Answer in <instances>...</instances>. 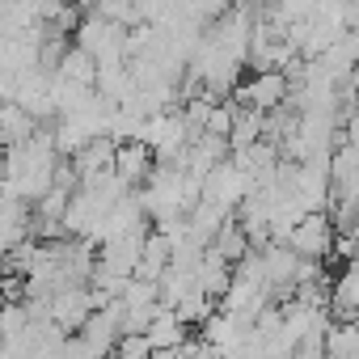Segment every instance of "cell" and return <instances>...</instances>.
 Masks as SVG:
<instances>
[{
  "mask_svg": "<svg viewBox=\"0 0 359 359\" xmlns=\"http://www.w3.org/2000/svg\"><path fill=\"white\" fill-rule=\"evenodd\" d=\"M287 93H292L287 72H254L250 81L237 85V106L258 110V114H271V110L287 106Z\"/></svg>",
  "mask_w": 359,
  "mask_h": 359,
  "instance_id": "obj_4",
  "label": "cell"
},
{
  "mask_svg": "<svg viewBox=\"0 0 359 359\" xmlns=\"http://www.w3.org/2000/svg\"><path fill=\"white\" fill-rule=\"evenodd\" d=\"M334 241H338V229H334L330 212H309V216L292 229V237H287L292 254L304 258V262H325V258H334Z\"/></svg>",
  "mask_w": 359,
  "mask_h": 359,
  "instance_id": "obj_3",
  "label": "cell"
},
{
  "mask_svg": "<svg viewBox=\"0 0 359 359\" xmlns=\"http://www.w3.org/2000/svg\"><path fill=\"white\" fill-rule=\"evenodd\" d=\"M34 131H39V123H34L18 102H0V152L26 144Z\"/></svg>",
  "mask_w": 359,
  "mask_h": 359,
  "instance_id": "obj_8",
  "label": "cell"
},
{
  "mask_svg": "<svg viewBox=\"0 0 359 359\" xmlns=\"http://www.w3.org/2000/svg\"><path fill=\"white\" fill-rule=\"evenodd\" d=\"M233 118H237V102H216V106H212V114H208L203 135H220V140H229Z\"/></svg>",
  "mask_w": 359,
  "mask_h": 359,
  "instance_id": "obj_14",
  "label": "cell"
},
{
  "mask_svg": "<svg viewBox=\"0 0 359 359\" xmlns=\"http://www.w3.org/2000/svg\"><path fill=\"white\" fill-rule=\"evenodd\" d=\"M351 321H355V325H359V313H355V317H351Z\"/></svg>",
  "mask_w": 359,
  "mask_h": 359,
  "instance_id": "obj_16",
  "label": "cell"
},
{
  "mask_svg": "<svg viewBox=\"0 0 359 359\" xmlns=\"http://www.w3.org/2000/svg\"><path fill=\"white\" fill-rule=\"evenodd\" d=\"M144 334H148V342H152V355H156V351H182V346H187V325L173 317V309H161Z\"/></svg>",
  "mask_w": 359,
  "mask_h": 359,
  "instance_id": "obj_10",
  "label": "cell"
},
{
  "mask_svg": "<svg viewBox=\"0 0 359 359\" xmlns=\"http://www.w3.org/2000/svg\"><path fill=\"white\" fill-rule=\"evenodd\" d=\"M152 359H156V355H152Z\"/></svg>",
  "mask_w": 359,
  "mask_h": 359,
  "instance_id": "obj_17",
  "label": "cell"
},
{
  "mask_svg": "<svg viewBox=\"0 0 359 359\" xmlns=\"http://www.w3.org/2000/svg\"><path fill=\"white\" fill-rule=\"evenodd\" d=\"M97 304H93V292H89V283H76V287H60L55 296H47V317L64 330V334H76L85 321H89V313H93Z\"/></svg>",
  "mask_w": 359,
  "mask_h": 359,
  "instance_id": "obj_5",
  "label": "cell"
},
{
  "mask_svg": "<svg viewBox=\"0 0 359 359\" xmlns=\"http://www.w3.org/2000/svg\"><path fill=\"white\" fill-rule=\"evenodd\" d=\"M195 283H199V292L203 296H212L216 304L224 300V292H229V283H233V262H224L216 250H208L203 254V262L195 266Z\"/></svg>",
  "mask_w": 359,
  "mask_h": 359,
  "instance_id": "obj_7",
  "label": "cell"
},
{
  "mask_svg": "<svg viewBox=\"0 0 359 359\" xmlns=\"http://www.w3.org/2000/svg\"><path fill=\"white\" fill-rule=\"evenodd\" d=\"M55 76H60V81H68V85H81V89H97V60L72 43V47L64 51V60H60Z\"/></svg>",
  "mask_w": 359,
  "mask_h": 359,
  "instance_id": "obj_9",
  "label": "cell"
},
{
  "mask_svg": "<svg viewBox=\"0 0 359 359\" xmlns=\"http://www.w3.org/2000/svg\"><path fill=\"white\" fill-rule=\"evenodd\" d=\"M325 359H359V325L334 321L325 330Z\"/></svg>",
  "mask_w": 359,
  "mask_h": 359,
  "instance_id": "obj_12",
  "label": "cell"
},
{
  "mask_svg": "<svg viewBox=\"0 0 359 359\" xmlns=\"http://www.w3.org/2000/svg\"><path fill=\"white\" fill-rule=\"evenodd\" d=\"M110 359H152V342H148V334H123Z\"/></svg>",
  "mask_w": 359,
  "mask_h": 359,
  "instance_id": "obj_15",
  "label": "cell"
},
{
  "mask_svg": "<svg viewBox=\"0 0 359 359\" xmlns=\"http://www.w3.org/2000/svg\"><path fill=\"white\" fill-rule=\"evenodd\" d=\"M152 169H156V156H152L148 144H140V140L118 144V152H114V173H118V182H123L127 191L144 187L148 177H152Z\"/></svg>",
  "mask_w": 359,
  "mask_h": 359,
  "instance_id": "obj_6",
  "label": "cell"
},
{
  "mask_svg": "<svg viewBox=\"0 0 359 359\" xmlns=\"http://www.w3.org/2000/svg\"><path fill=\"white\" fill-rule=\"evenodd\" d=\"M250 191H254V177L229 156L224 165H216V169L208 173V182H203V203H212L216 212L233 216V212H241V203L250 199Z\"/></svg>",
  "mask_w": 359,
  "mask_h": 359,
  "instance_id": "obj_2",
  "label": "cell"
},
{
  "mask_svg": "<svg viewBox=\"0 0 359 359\" xmlns=\"http://www.w3.org/2000/svg\"><path fill=\"white\" fill-rule=\"evenodd\" d=\"M127 34H131L127 26L106 22V18H97V13H89L85 22H76V30H72L76 47L89 51V55L97 60V68H106V64H127Z\"/></svg>",
  "mask_w": 359,
  "mask_h": 359,
  "instance_id": "obj_1",
  "label": "cell"
},
{
  "mask_svg": "<svg viewBox=\"0 0 359 359\" xmlns=\"http://www.w3.org/2000/svg\"><path fill=\"white\" fill-rule=\"evenodd\" d=\"M212 313H216V300H212V296H203L199 287H195V292H187L182 300L173 304V317L182 321V325H203Z\"/></svg>",
  "mask_w": 359,
  "mask_h": 359,
  "instance_id": "obj_13",
  "label": "cell"
},
{
  "mask_svg": "<svg viewBox=\"0 0 359 359\" xmlns=\"http://www.w3.org/2000/svg\"><path fill=\"white\" fill-rule=\"evenodd\" d=\"M258 140H266V114L237 106V118H233V131H229V148L241 152V148H250Z\"/></svg>",
  "mask_w": 359,
  "mask_h": 359,
  "instance_id": "obj_11",
  "label": "cell"
}]
</instances>
